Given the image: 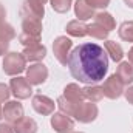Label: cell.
Wrapping results in <instances>:
<instances>
[{
  "label": "cell",
  "mask_w": 133,
  "mask_h": 133,
  "mask_svg": "<svg viewBox=\"0 0 133 133\" xmlns=\"http://www.w3.org/2000/svg\"><path fill=\"white\" fill-rule=\"evenodd\" d=\"M0 37H3V39H6V40H11V39L16 37L14 28H12L9 23H6L5 20L0 22Z\"/></svg>",
  "instance_id": "26"
},
{
  "label": "cell",
  "mask_w": 133,
  "mask_h": 133,
  "mask_svg": "<svg viewBox=\"0 0 133 133\" xmlns=\"http://www.w3.org/2000/svg\"><path fill=\"white\" fill-rule=\"evenodd\" d=\"M9 88H11L12 95H14L17 99H26V98H30L31 93H33L31 84L28 82L26 77H14V79H11Z\"/></svg>",
  "instance_id": "7"
},
{
  "label": "cell",
  "mask_w": 133,
  "mask_h": 133,
  "mask_svg": "<svg viewBox=\"0 0 133 133\" xmlns=\"http://www.w3.org/2000/svg\"><path fill=\"white\" fill-rule=\"evenodd\" d=\"M124 93H125V99H127V101H129V102L133 105V87H129V88H127Z\"/></svg>",
  "instance_id": "32"
},
{
  "label": "cell",
  "mask_w": 133,
  "mask_h": 133,
  "mask_svg": "<svg viewBox=\"0 0 133 133\" xmlns=\"http://www.w3.org/2000/svg\"><path fill=\"white\" fill-rule=\"evenodd\" d=\"M22 33L33 34L40 37L42 33V23L39 19H22Z\"/></svg>",
  "instance_id": "14"
},
{
  "label": "cell",
  "mask_w": 133,
  "mask_h": 133,
  "mask_svg": "<svg viewBox=\"0 0 133 133\" xmlns=\"http://www.w3.org/2000/svg\"><path fill=\"white\" fill-rule=\"evenodd\" d=\"M125 3H127V6H130V8H133V0H124Z\"/></svg>",
  "instance_id": "34"
},
{
  "label": "cell",
  "mask_w": 133,
  "mask_h": 133,
  "mask_svg": "<svg viewBox=\"0 0 133 133\" xmlns=\"http://www.w3.org/2000/svg\"><path fill=\"white\" fill-rule=\"evenodd\" d=\"M66 65L71 71V76L84 84H98L101 82L108 70L107 51L98 43H82L76 46L70 56Z\"/></svg>",
  "instance_id": "1"
},
{
  "label": "cell",
  "mask_w": 133,
  "mask_h": 133,
  "mask_svg": "<svg viewBox=\"0 0 133 133\" xmlns=\"http://www.w3.org/2000/svg\"><path fill=\"white\" fill-rule=\"evenodd\" d=\"M22 54H23L25 61H28V62H39L45 57L46 48L39 43V45H33V46H26Z\"/></svg>",
  "instance_id": "12"
},
{
  "label": "cell",
  "mask_w": 133,
  "mask_h": 133,
  "mask_svg": "<svg viewBox=\"0 0 133 133\" xmlns=\"http://www.w3.org/2000/svg\"><path fill=\"white\" fill-rule=\"evenodd\" d=\"M25 57L22 53H8L3 59V71L8 76H17L25 70Z\"/></svg>",
  "instance_id": "2"
},
{
  "label": "cell",
  "mask_w": 133,
  "mask_h": 133,
  "mask_svg": "<svg viewBox=\"0 0 133 133\" xmlns=\"http://www.w3.org/2000/svg\"><path fill=\"white\" fill-rule=\"evenodd\" d=\"M118 77L122 81L124 85H129L133 82V65L130 62H121L118 70H116Z\"/></svg>",
  "instance_id": "15"
},
{
  "label": "cell",
  "mask_w": 133,
  "mask_h": 133,
  "mask_svg": "<svg viewBox=\"0 0 133 133\" xmlns=\"http://www.w3.org/2000/svg\"><path fill=\"white\" fill-rule=\"evenodd\" d=\"M95 22L99 23V25H102L107 31H111V30H115V26H116L115 19H113L108 12H98V14L95 16Z\"/></svg>",
  "instance_id": "21"
},
{
  "label": "cell",
  "mask_w": 133,
  "mask_h": 133,
  "mask_svg": "<svg viewBox=\"0 0 133 133\" xmlns=\"http://www.w3.org/2000/svg\"><path fill=\"white\" fill-rule=\"evenodd\" d=\"M104 45H105L107 54H110V57H111L115 62H121V61H122L124 51H122V48H121L119 43H116V42H113V40H107V42H104Z\"/></svg>",
  "instance_id": "18"
},
{
  "label": "cell",
  "mask_w": 133,
  "mask_h": 133,
  "mask_svg": "<svg viewBox=\"0 0 133 133\" xmlns=\"http://www.w3.org/2000/svg\"><path fill=\"white\" fill-rule=\"evenodd\" d=\"M48 77V68L43 65V64H36L31 65L26 70V79L31 85H39V84H43Z\"/></svg>",
  "instance_id": "9"
},
{
  "label": "cell",
  "mask_w": 133,
  "mask_h": 133,
  "mask_svg": "<svg viewBox=\"0 0 133 133\" xmlns=\"http://www.w3.org/2000/svg\"><path fill=\"white\" fill-rule=\"evenodd\" d=\"M51 125L59 133H71V130L74 129L73 119H70V116L65 113H54L51 118Z\"/></svg>",
  "instance_id": "10"
},
{
  "label": "cell",
  "mask_w": 133,
  "mask_h": 133,
  "mask_svg": "<svg viewBox=\"0 0 133 133\" xmlns=\"http://www.w3.org/2000/svg\"><path fill=\"white\" fill-rule=\"evenodd\" d=\"M57 105H59V108H61L62 113H65V115H68V116H73L79 104H74V102L68 101L65 96H61V98L57 99Z\"/></svg>",
  "instance_id": "22"
},
{
  "label": "cell",
  "mask_w": 133,
  "mask_h": 133,
  "mask_svg": "<svg viewBox=\"0 0 133 133\" xmlns=\"http://www.w3.org/2000/svg\"><path fill=\"white\" fill-rule=\"evenodd\" d=\"M110 31H107L102 25L99 23H91V25H88V34L90 36H93V37H96V39H107V36H108Z\"/></svg>",
  "instance_id": "23"
},
{
  "label": "cell",
  "mask_w": 133,
  "mask_h": 133,
  "mask_svg": "<svg viewBox=\"0 0 133 133\" xmlns=\"http://www.w3.org/2000/svg\"><path fill=\"white\" fill-rule=\"evenodd\" d=\"M74 12L77 16V19L81 20H87L93 17V8L85 2V0H77L74 5Z\"/></svg>",
  "instance_id": "17"
},
{
  "label": "cell",
  "mask_w": 133,
  "mask_h": 133,
  "mask_svg": "<svg viewBox=\"0 0 133 133\" xmlns=\"http://www.w3.org/2000/svg\"><path fill=\"white\" fill-rule=\"evenodd\" d=\"M129 62H130V64L133 65V48L130 50V51H129Z\"/></svg>",
  "instance_id": "33"
},
{
  "label": "cell",
  "mask_w": 133,
  "mask_h": 133,
  "mask_svg": "<svg viewBox=\"0 0 133 133\" xmlns=\"http://www.w3.org/2000/svg\"><path fill=\"white\" fill-rule=\"evenodd\" d=\"M0 133H14V129L9 124H0Z\"/></svg>",
  "instance_id": "31"
},
{
  "label": "cell",
  "mask_w": 133,
  "mask_h": 133,
  "mask_svg": "<svg viewBox=\"0 0 133 133\" xmlns=\"http://www.w3.org/2000/svg\"><path fill=\"white\" fill-rule=\"evenodd\" d=\"M22 19H42L43 17V3L37 0H23L20 8Z\"/></svg>",
  "instance_id": "6"
},
{
  "label": "cell",
  "mask_w": 133,
  "mask_h": 133,
  "mask_svg": "<svg viewBox=\"0 0 133 133\" xmlns=\"http://www.w3.org/2000/svg\"><path fill=\"white\" fill-rule=\"evenodd\" d=\"M73 42L66 37V36H61L54 40L53 43V51H54V56L56 59L62 64V65H66L68 62V56H70V48H71Z\"/></svg>",
  "instance_id": "4"
},
{
  "label": "cell",
  "mask_w": 133,
  "mask_h": 133,
  "mask_svg": "<svg viewBox=\"0 0 133 133\" xmlns=\"http://www.w3.org/2000/svg\"><path fill=\"white\" fill-rule=\"evenodd\" d=\"M119 37L122 40L133 42V22H124L119 26Z\"/></svg>",
  "instance_id": "24"
},
{
  "label": "cell",
  "mask_w": 133,
  "mask_h": 133,
  "mask_svg": "<svg viewBox=\"0 0 133 133\" xmlns=\"http://www.w3.org/2000/svg\"><path fill=\"white\" fill-rule=\"evenodd\" d=\"M8 46H9V40H6V39L0 37V56H3V54L6 53Z\"/></svg>",
  "instance_id": "30"
},
{
  "label": "cell",
  "mask_w": 133,
  "mask_h": 133,
  "mask_svg": "<svg viewBox=\"0 0 133 133\" xmlns=\"http://www.w3.org/2000/svg\"><path fill=\"white\" fill-rule=\"evenodd\" d=\"M19 40H20V43H22V45H25V48H26V46L39 45V42H40V37H37V36H33V34L20 33V34H19Z\"/></svg>",
  "instance_id": "25"
},
{
  "label": "cell",
  "mask_w": 133,
  "mask_h": 133,
  "mask_svg": "<svg viewBox=\"0 0 133 133\" xmlns=\"http://www.w3.org/2000/svg\"><path fill=\"white\" fill-rule=\"evenodd\" d=\"M14 133H36L37 124L31 118H22L17 122H14Z\"/></svg>",
  "instance_id": "13"
},
{
  "label": "cell",
  "mask_w": 133,
  "mask_h": 133,
  "mask_svg": "<svg viewBox=\"0 0 133 133\" xmlns=\"http://www.w3.org/2000/svg\"><path fill=\"white\" fill-rule=\"evenodd\" d=\"M33 107L34 110L40 115H53L54 111V102L43 96V95H36L33 98Z\"/></svg>",
  "instance_id": "11"
},
{
  "label": "cell",
  "mask_w": 133,
  "mask_h": 133,
  "mask_svg": "<svg viewBox=\"0 0 133 133\" xmlns=\"http://www.w3.org/2000/svg\"><path fill=\"white\" fill-rule=\"evenodd\" d=\"M82 95H84L85 99L91 101L93 104H95V102H99V101L104 98L102 87H98V85H88V87L82 88Z\"/></svg>",
  "instance_id": "20"
},
{
  "label": "cell",
  "mask_w": 133,
  "mask_h": 133,
  "mask_svg": "<svg viewBox=\"0 0 133 133\" xmlns=\"http://www.w3.org/2000/svg\"><path fill=\"white\" fill-rule=\"evenodd\" d=\"M37 2H40V3H43V5H45V3H46L48 0H37Z\"/></svg>",
  "instance_id": "35"
},
{
  "label": "cell",
  "mask_w": 133,
  "mask_h": 133,
  "mask_svg": "<svg viewBox=\"0 0 133 133\" xmlns=\"http://www.w3.org/2000/svg\"><path fill=\"white\" fill-rule=\"evenodd\" d=\"M64 96H65L68 101L74 102V104H81L82 99H84L82 90H81L76 84H70V85H66L65 90H64Z\"/></svg>",
  "instance_id": "19"
},
{
  "label": "cell",
  "mask_w": 133,
  "mask_h": 133,
  "mask_svg": "<svg viewBox=\"0 0 133 133\" xmlns=\"http://www.w3.org/2000/svg\"><path fill=\"white\" fill-rule=\"evenodd\" d=\"M93 9L95 8H105V6H108V3H110V0H85Z\"/></svg>",
  "instance_id": "29"
},
{
  "label": "cell",
  "mask_w": 133,
  "mask_h": 133,
  "mask_svg": "<svg viewBox=\"0 0 133 133\" xmlns=\"http://www.w3.org/2000/svg\"><path fill=\"white\" fill-rule=\"evenodd\" d=\"M102 91L104 96H107L108 99H118L122 93H124V84L122 81L118 77V74H111L102 85Z\"/></svg>",
  "instance_id": "3"
},
{
  "label": "cell",
  "mask_w": 133,
  "mask_h": 133,
  "mask_svg": "<svg viewBox=\"0 0 133 133\" xmlns=\"http://www.w3.org/2000/svg\"><path fill=\"white\" fill-rule=\"evenodd\" d=\"M2 111H3V118H5L8 122H12V124L23 118V107H22V104L17 102V101H9V102H6L5 107L2 108Z\"/></svg>",
  "instance_id": "8"
},
{
  "label": "cell",
  "mask_w": 133,
  "mask_h": 133,
  "mask_svg": "<svg viewBox=\"0 0 133 133\" xmlns=\"http://www.w3.org/2000/svg\"><path fill=\"white\" fill-rule=\"evenodd\" d=\"M66 33L73 37H84L88 34V25H85L84 22H79V20H73L66 25Z\"/></svg>",
  "instance_id": "16"
},
{
  "label": "cell",
  "mask_w": 133,
  "mask_h": 133,
  "mask_svg": "<svg viewBox=\"0 0 133 133\" xmlns=\"http://www.w3.org/2000/svg\"><path fill=\"white\" fill-rule=\"evenodd\" d=\"M51 6L57 12H66L71 8V0H50Z\"/></svg>",
  "instance_id": "27"
},
{
  "label": "cell",
  "mask_w": 133,
  "mask_h": 133,
  "mask_svg": "<svg viewBox=\"0 0 133 133\" xmlns=\"http://www.w3.org/2000/svg\"><path fill=\"white\" fill-rule=\"evenodd\" d=\"M79 122H91L98 116V107L93 102H81L73 115Z\"/></svg>",
  "instance_id": "5"
},
{
  "label": "cell",
  "mask_w": 133,
  "mask_h": 133,
  "mask_svg": "<svg viewBox=\"0 0 133 133\" xmlns=\"http://www.w3.org/2000/svg\"><path fill=\"white\" fill-rule=\"evenodd\" d=\"M9 95H11V88L8 85H5V84H0V102L8 101Z\"/></svg>",
  "instance_id": "28"
},
{
  "label": "cell",
  "mask_w": 133,
  "mask_h": 133,
  "mask_svg": "<svg viewBox=\"0 0 133 133\" xmlns=\"http://www.w3.org/2000/svg\"><path fill=\"white\" fill-rule=\"evenodd\" d=\"M3 118V111H2V107H0V119Z\"/></svg>",
  "instance_id": "36"
}]
</instances>
